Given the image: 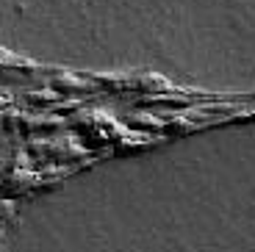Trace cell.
<instances>
[{"mask_svg":"<svg viewBox=\"0 0 255 252\" xmlns=\"http://www.w3.org/2000/svg\"><path fill=\"white\" fill-rule=\"evenodd\" d=\"M33 186V175L31 172H11V175L3 180V194H19V191H25Z\"/></svg>","mask_w":255,"mask_h":252,"instance_id":"6da1fadb","label":"cell"},{"mask_svg":"<svg viewBox=\"0 0 255 252\" xmlns=\"http://www.w3.org/2000/svg\"><path fill=\"white\" fill-rule=\"evenodd\" d=\"M11 216H14V202L0 200V219H11Z\"/></svg>","mask_w":255,"mask_h":252,"instance_id":"7a4b0ae2","label":"cell"}]
</instances>
